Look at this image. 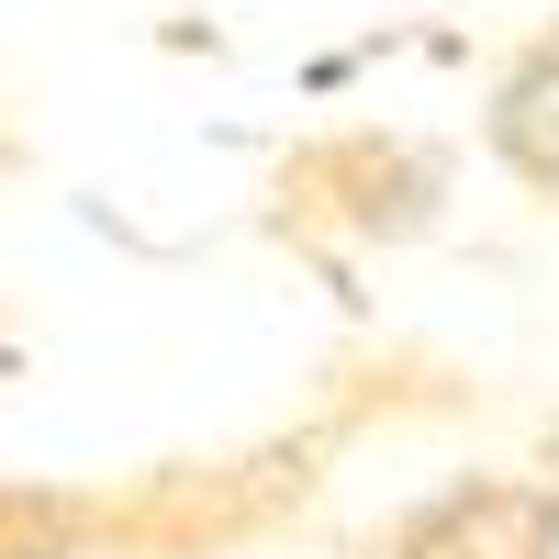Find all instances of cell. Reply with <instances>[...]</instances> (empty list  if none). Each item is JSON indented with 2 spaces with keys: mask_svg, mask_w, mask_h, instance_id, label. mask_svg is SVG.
Listing matches in <instances>:
<instances>
[{
  "mask_svg": "<svg viewBox=\"0 0 559 559\" xmlns=\"http://www.w3.org/2000/svg\"><path fill=\"white\" fill-rule=\"evenodd\" d=\"M369 559H559V503L526 481H459L414 503Z\"/></svg>",
  "mask_w": 559,
  "mask_h": 559,
  "instance_id": "cell-1",
  "label": "cell"
},
{
  "mask_svg": "<svg viewBox=\"0 0 559 559\" xmlns=\"http://www.w3.org/2000/svg\"><path fill=\"white\" fill-rule=\"evenodd\" d=\"M492 157L526 179V191H559V34H537L492 90Z\"/></svg>",
  "mask_w": 559,
  "mask_h": 559,
  "instance_id": "cell-2",
  "label": "cell"
}]
</instances>
